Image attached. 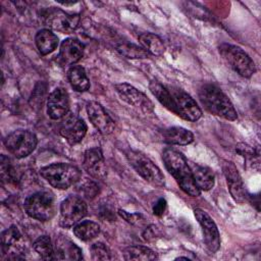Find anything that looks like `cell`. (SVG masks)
<instances>
[{
    "mask_svg": "<svg viewBox=\"0 0 261 261\" xmlns=\"http://www.w3.org/2000/svg\"><path fill=\"white\" fill-rule=\"evenodd\" d=\"M93 260H109L111 259L109 249L103 243H95L90 248Z\"/></svg>",
    "mask_w": 261,
    "mask_h": 261,
    "instance_id": "cell-32",
    "label": "cell"
},
{
    "mask_svg": "<svg viewBox=\"0 0 261 261\" xmlns=\"http://www.w3.org/2000/svg\"><path fill=\"white\" fill-rule=\"evenodd\" d=\"M40 174L55 189L66 190L81 178V170L70 163H53L42 167Z\"/></svg>",
    "mask_w": 261,
    "mask_h": 261,
    "instance_id": "cell-3",
    "label": "cell"
},
{
    "mask_svg": "<svg viewBox=\"0 0 261 261\" xmlns=\"http://www.w3.org/2000/svg\"><path fill=\"white\" fill-rule=\"evenodd\" d=\"M35 41L37 48L42 55H47L53 52L58 46L57 36L48 29L39 31L36 35Z\"/></svg>",
    "mask_w": 261,
    "mask_h": 261,
    "instance_id": "cell-24",
    "label": "cell"
},
{
    "mask_svg": "<svg viewBox=\"0 0 261 261\" xmlns=\"http://www.w3.org/2000/svg\"><path fill=\"white\" fill-rule=\"evenodd\" d=\"M219 53L224 61L240 75L250 77L255 73L256 66L254 61L242 48L223 43L219 46Z\"/></svg>",
    "mask_w": 261,
    "mask_h": 261,
    "instance_id": "cell-5",
    "label": "cell"
},
{
    "mask_svg": "<svg viewBox=\"0 0 261 261\" xmlns=\"http://www.w3.org/2000/svg\"><path fill=\"white\" fill-rule=\"evenodd\" d=\"M33 248L36 253L45 260H53L54 247L51 239L48 236L39 237L33 244Z\"/></svg>",
    "mask_w": 261,
    "mask_h": 261,
    "instance_id": "cell-29",
    "label": "cell"
},
{
    "mask_svg": "<svg viewBox=\"0 0 261 261\" xmlns=\"http://www.w3.org/2000/svg\"><path fill=\"white\" fill-rule=\"evenodd\" d=\"M87 129V124L82 118L69 113L63 117L59 125V134L69 145L80 143L86 136Z\"/></svg>",
    "mask_w": 261,
    "mask_h": 261,
    "instance_id": "cell-13",
    "label": "cell"
},
{
    "mask_svg": "<svg viewBox=\"0 0 261 261\" xmlns=\"http://www.w3.org/2000/svg\"><path fill=\"white\" fill-rule=\"evenodd\" d=\"M114 89L121 100L127 104L140 109L144 113H151L154 110L153 102L141 91L136 89L134 86L121 83L114 86Z\"/></svg>",
    "mask_w": 261,
    "mask_h": 261,
    "instance_id": "cell-11",
    "label": "cell"
},
{
    "mask_svg": "<svg viewBox=\"0 0 261 261\" xmlns=\"http://www.w3.org/2000/svg\"><path fill=\"white\" fill-rule=\"evenodd\" d=\"M196 187L200 191H209L213 188L215 176L212 170L206 166L194 164L191 168Z\"/></svg>",
    "mask_w": 261,
    "mask_h": 261,
    "instance_id": "cell-21",
    "label": "cell"
},
{
    "mask_svg": "<svg viewBox=\"0 0 261 261\" xmlns=\"http://www.w3.org/2000/svg\"><path fill=\"white\" fill-rule=\"evenodd\" d=\"M42 18L45 25L64 34H70L75 31L81 20L79 14H70L55 7L45 10L42 13Z\"/></svg>",
    "mask_w": 261,
    "mask_h": 261,
    "instance_id": "cell-8",
    "label": "cell"
},
{
    "mask_svg": "<svg viewBox=\"0 0 261 261\" xmlns=\"http://www.w3.org/2000/svg\"><path fill=\"white\" fill-rule=\"evenodd\" d=\"M23 208L30 217L40 221H48L55 216L57 204L52 193L41 191L29 196L24 200Z\"/></svg>",
    "mask_w": 261,
    "mask_h": 261,
    "instance_id": "cell-4",
    "label": "cell"
},
{
    "mask_svg": "<svg viewBox=\"0 0 261 261\" xmlns=\"http://www.w3.org/2000/svg\"><path fill=\"white\" fill-rule=\"evenodd\" d=\"M67 77L70 86L76 92H85L90 88V81L87 76L85 68L81 65H72L68 72Z\"/></svg>",
    "mask_w": 261,
    "mask_h": 261,
    "instance_id": "cell-25",
    "label": "cell"
},
{
    "mask_svg": "<svg viewBox=\"0 0 261 261\" xmlns=\"http://www.w3.org/2000/svg\"><path fill=\"white\" fill-rule=\"evenodd\" d=\"M87 204L77 196H69L60 204L59 224L63 227L76 225L87 215Z\"/></svg>",
    "mask_w": 261,
    "mask_h": 261,
    "instance_id": "cell-9",
    "label": "cell"
},
{
    "mask_svg": "<svg viewBox=\"0 0 261 261\" xmlns=\"http://www.w3.org/2000/svg\"><path fill=\"white\" fill-rule=\"evenodd\" d=\"M116 50L126 58L143 59L149 57V53L143 47L132 43H119L116 45Z\"/></svg>",
    "mask_w": 261,
    "mask_h": 261,
    "instance_id": "cell-30",
    "label": "cell"
},
{
    "mask_svg": "<svg viewBox=\"0 0 261 261\" xmlns=\"http://www.w3.org/2000/svg\"><path fill=\"white\" fill-rule=\"evenodd\" d=\"M118 214L123 218L125 219L127 222L134 224V225H142L145 223V218L142 214L140 213H128L124 210H121L119 209L118 210Z\"/></svg>",
    "mask_w": 261,
    "mask_h": 261,
    "instance_id": "cell-33",
    "label": "cell"
},
{
    "mask_svg": "<svg viewBox=\"0 0 261 261\" xmlns=\"http://www.w3.org/2000/svg\"><path fill=\"white\" fill-rule=\"evenodd\" d=\"M162 160L168 172L174 177L180 189L191 197H198L201 191L196 187L191 167L185 156L178 151L167 148L162 153Z\"/></svg>",
    "mask_w": 261,
    "mask_h": 261,
    "instance_id": "cell-1",
    "label": "cell"
},
{
    "mask_svg": "<svg viewBox=\"0 0 261 261\" xmlns=\"http://www.w3.org/2000/svg\"><path fill=\"white\" fill-rule=\"evenodd\" d=\"M177 108V115L189 121H196L202 116V111L196 101L178 88H168Z\"/></svg>",
    "mask_w": 261,
    "mask_h": 261,
    "instance_id": "cell-10",
    "label": "cell"
},
{
    "mask_svg": "<svg viewBox=\"0 0 261 261\" xmlns=\"http://www.w3.org/2000/svg\"><path fill=\"white\" fill-rule=\"evenodd\" d=\"M149 89L151 93L156 97V99L169 111L175 113L177 115V108L174 103V100L168 90V88L164 87L157 81H152L149 84Z\"/></svg>",
    "mask_w": 261,
    "mask_h": 261,
    "instance_id": "cell-23",
    "label": "cell"
},
{
    "mask_svg": "<svg viewBox=\"0 0 261 261\" xmlns=\"http://www.w3.org/2000/svg\"><path fill=\"white\" fill-rule=\"evenodd\" d=\"M37 143L36 135L27 129L14 130L4 140L8 152L18 159L29 156L37 147Z\"/></svg>",
    "mask_w": 261,
    "mask_h": 261,
    "instance_id": "cell-7",
    "label": "cell"
},
{
    "mask_svg": "<svg viewBox=\"0 0 261 261\" xmlns=\"http://www.w3.org/2000/svg\"><path fill=\"white\" fill-rule=\"evenodd\" d=\"M167 203L166 200L163 198H160L153 206V214L156 216H162L166 210Z\"/></svg>",
    "mask_w": 261,
    "mask_h": 261,
    "instance_id": "cell-34",
    "label": "cell"
},
{
    "mask_svg": "<svg viewBox=\"0 0 261 261\" xmlns=\"http://www.w3.org/2000/svg\"><path fill=\"white\" fill-rule=\"evenodd\" d=\"M83 166L91 176L103 179L106 175V166L101 149L98 147L88 149L84 154Z\"/></svg>",
    "mask_w": 261,
    "mask_h": 261,
    "instance_id": "cell-18",
    "label": "cell"
},
{
    "mask_svg": "<svg viewBox=\"0 0 261 261\" xmlns=\"http://www.w3.org/2000/svg\"><path fill=\"white\" fill-rule=\"evenodd\" d=\"M222 171L226 178L229 193L234 201L242 203L246 200V191L242 180V177L236 167V165L227 160L222 163Z\"/></svg>",
    "mask_w": 261,
    "mask_h": 261,
    "instance_id": "cell-15",
    "label": "cell"
},
{
    "mask_svg": "<svg viewBox=\"0 0 261 261\" xmlns=\"http://www.w3.org/2000/svg\"><path fill=\"white\" fill-rule=\"evenodd\" d=\"M23 248L22 236L15 225H11L1 234V249L3 255H8V259H18L17 254H20Z\"/></svg>",
    "mask_w": 261,
    "mask_h": 261,
    "instance_id": "cell-17",
    "label": "cell"
},
{
    "mask_svg": "<svg viewBox=\"0 0 261 261\" xmlns=\"http://www.w3.org/2000/svg\"><path fill=\"white\" fill-rule=\"evenodd\" d=\"M87 113L90 121L100 134L106 136L114 130L115 123L113 119L98 102H89L87 104Z\"/></svg>",
    "mask_w": 261,
    "mask_h": 261,
    "instance_id": "cell-14",
    "label": "cell"
},
{
    "mask_svg": "<svg viewBox=\"0 0 261 261\" xmlns=\"http://www.w3.org/2000/svg\"><path fill=\"white\" fill-rule=\"evenodd\" d=\"M127 160L133 168L149 184L154 187L162 188L165 185V178L161 170L148 157L138 151L126 153Z\"/></svg>",
    "mask_w": 261,
    "mask_h": 261,
    "instance_id": "cell-6",
    "label": "cell"
},
{
    "mask_svg": "<svg viewBox=\"0 0 261 261\" xmlns=\"http://www.w3.org/2000/svg\"><path fill=\"white\" fill-rule=\"evenodd\" d=\"M83 258L81 249L65 237L56 239L53 260H81Z\"/></svg>",
    "mask_w": 261,
    "mask_h": 261,
    "instance_id": "cell-20",
    "label": "cell"
},
{
    "mask_svg": "<svg viewBox=\"0 0 261 261\" xmlns=\"http://www.w3.org/2000/svg\"><path fill=\"white\" fill-rule=\"evenodd\" d=\"M1 177L3 182H16L15 170L11 166L9 159L6 158L4 155L1 156Z\"/></svg>",
    "mask_w": 261,
    "mask_h": 261,
    "instance_id": "cell-31",
    "label": "cell"
},
{
    "mask_svg": "<svg viewBox=\"0 0 261 261\" xmlns=\"http://www.w3.org/2000/svg\"><path fill=\"white\" fill-rule=\"evenodd\" d=\"M100 232L98 223L90 220L79 222L73 226V233L82 241H90L96 238Z\"/></svg>",
    "mask_w": 261,
    "mask_h": 261,
    "instance_id": "cell-28",
    "label": "cell"
},
{
    "mask_svg": "<svg viewBox=\"0 0 261 261\" xmlns=\"http://www.w3.org/2000/svg\"><path fill=\"white\" fill-rule=\"evenodd\" d=\"M139 41L142 47L149 53L155 56H160L165 51V45L160 37L152 33H144L139 36Z\"/></svg>",
    "mask_w": 261,
    "mask_h": 261,
    "instance_id": "cell-26",
    "label": "cell"
},
{
    "mask_svg": "<svg viewBox=\"0 0 261 261\" xmlns=\"http://www.w3.org/2000/svg\"><path fill=\"white\" fill-rule=\"evenodd\" d=\"M199 99L205 109L217 116L227 120L238 118L237 111L228 97L217 86L206 83L199 88Z\"/></svg>",
    "mask_w": 261,
    "mask_h": 261,
    "instance_id": "cell-2",
    "label": "cell"
},
{
    "mask_svg": "<svg viewBox=\"0 0 261 261\" xmlns=\"http://www.w3.org/2000/svg\"><path fill=\"white\" fill-rule=\"evenodd\" d=\"M163 141L169 145H189L194 141V135L187 128L172 126L164 129L162 134Z\"/></svg>",
    "mask_w": 261,
    "mask_h": 261,
    "instance_id": "cell-22",
    "label": "cell"
},
{
    "mask_svg": "<svg viewBox=\"0 0 261 261\" xmlns=\"http://www.w3.org/2000/svg\"><path fill=\"white\" fill-rule=\"evenodd\" d=\"M84 55V45L74 38L65 39L59 49L57 61L62 65H72L76 63Z\"/></svg>",
    "mask_w": 261,
    "mask_h": 261,
    "instance_id": "cell-19",
    "label": "cell"
},
{
    "mask_svg": "<svg viewBox=\"0 0 261 261\" xmlns=\"http://www.w3.org/2000/svg\"><path fill=\"white\" fill-rule=\"evenodd\" d=\"M123 258L125 260L150 261L158 258L155 251L144 246H129L123 250Z\"/></svg>",
    "mask_w": 261,
    "mask_h": 261,
    "instance_id": "cell-27",
    "label": "cell"
},
{
    "mask_svg": "<svg viewBox=\"0 0 261 261\" xmlns=\"http://www.w3.org/2000/svg\"><path fill=\"white\" fill-rule=\"evenodd\" d=\"M85 195L87 197H95L98 193V189H97V186L94 185L93 182H90V184H87L85 187Z\"/></svg>",
    "mask_w": 261,
    "mask_h": 261,
    "instance_id": "cell-35",
    "label": "cell"
},
{
    "mask_svg": "<svg viewBox=\"0 0 261 261\" xmlns=\"http://www.w3.org/2000/svg\"><path fill=\"white\" fill-rule=\"evenodd\" d=\"M69 111V96L63 88L55 89L47 100V113L52 119H61Z\"/></svg>",
    "mask_w": 261,
    "mask_h": 261,
    "instance_id": "cell-16",
    "label": "cell"
},
{
    "mask_svg": "<svg viewBox=\"0 0 261 261\" xmlns=\"http://www.w3.org/2000/svg\"><path fill=\"white\" fill-rule=\"evenodd\" d=\"M194 214L199 224L201 225L203 231V240L207 249L212 253L217 252L220 247V237L215 222L210 217V215L202 209H195Z\"/></svg>",
    "mask_w": 261,
    "mask_h": 261,
    "instance_id": "cell-12",
    "label": "cell"
}]
</instances>
